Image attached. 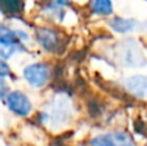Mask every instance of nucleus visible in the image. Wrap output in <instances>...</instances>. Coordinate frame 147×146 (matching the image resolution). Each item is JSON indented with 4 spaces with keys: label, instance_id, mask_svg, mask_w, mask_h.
Masks as SVG:
<instances>
[{
    "label": "nucleus",
    "instance_id": "1",
    "mask_svg": "<svg viewBox=\"0 0 147 146\" xmlns=\"http://www.w3.org/2000/svg\"><path fill=\"white\" fill-rule=\"evenodd\" d=\"M22 78L31 88L41 89L49 83L52 78V67L48 62L27 64L22 70Z\"/></svg>",
    "mask_w": 147,
    "mask_h": 146
},
{
    "label": "nucleus",
    "instance_id": "2",
    "mask_svg": "<svg viewBox=\"0 0 147 146\" xmlns=\"http://www.w3.org/2000/svg\"><path fill=\"white\" fill-rule=\"evenodd\" d=\"M70 114H71V102L65 97H58L53 100L47 111L39 113L38 119L41 124H48L49 122L59 124L65 123L70 118Z\"/></svg>",
    "mask_w": 147,
    "mask_h": 146
},
{
    "label": "nucleus",
    "instance_id": "3",
    "mask_svg": "<svg viewBox=\"0 0 147 146\" xmlns=\"http://www.w3.org/2000/svg\"><path fill=\"white\" fill-rule=\"evenodd\" d=\"M120 64L125 67H142L147 64L145 53L136 40H123L119 44Z\"/></svg>",
    "mask_w": 147,
    "mask_h": 146
},
{
    "label": "nucleus",
    "instance_id": "4",
    "mask_svg": "<svg viewBox=\"0 0 147 146\" xmlns=\"http://www.w3.org/2000/svg\"><path fill=\"white\" fill-rule=\"evenodd\" d=\"M89 146H136V142L129 132L114 129L94 136L89 141Z\"/></svg>",
    "mask_w": 147,
    "mask_h": 146
},
{
    "label": "nucleus",
    "instance_id": "5",
    "mask_svg": "<svg viewBox=\"0 0 147 146\" xmlns=\"http://www.w3.org/2000/svg\"><path fill=\"white\" fill-rule=\"evenodd\" d=\"M35 41L47 53H57L61 48L62 39L59 32L51 26H39L34 32Z\"/></svg>",
    "mask_w": 147,
    "mask_h": 146
},
{
    "label": "nucleus",
    "instance_id": "6",
    "mask_svg": "<svg viewBox=\"0 0 147 146\" xmlns=\"http://www.w3.org/2000/svg\"><path fill=\"white\" fill-rule=\"evenodd\" d=\"M4 103L12 114H14L17 116H22V118L28 116L34 110L30 97L25 92L18 89L10 91L9 95L5 98Z\"/></svg>",
    "mask_w": 147,
    "mask_h": 146
},
{
    "label": "nucleus",
    "instance_id": "7",
    "mask_svg": "<svg viewBox=\"0 0 147 146\" xmlns=\"http://www.w3.org/2000/svg\"><path fill=\"white\" fill-rule=\"evenodd\" d=\"M121 85L129 95L140 100H147V75H130L121 80Z\"/></svg>",
    "mask_w": 147,
    "mask_h": 146
},
{
    "label": "nucleus",
    "instance_id": "8",
    "mask_svg": "<svg viewBox=\"0 0 147 146\" xmlns=\"http://www.w3.org/2000/svg\"><path fill=\"white\" fill-rule=\"evenodd\" d=\"M109 27L114 32L120 34V35H127V34L133 32L138 27V21L134 18H125V17H112L109 22Z\"/></svg>",
    "mask_w": 147,
    "mask_h": 146
},
{
    "label": "nucleus",
    "instance_id": "9",
    "mask_svg": "<svg viewBox=\"0 0 147 146\" xmlns=\"http://www.w3.org/2000/svg\"><path fill=\"white\" fill-rule=\"evenodd\" d=\"M25 44L20 40L17 28H12L8 25L0 22V45H21Z\"/></svg>",
    "mask_w": 147,
    "mask_h": 146
},
{
    "label": "nucleus",
    "instance_id": "10",
    "mask_svg": "<svg viewBox=\"0 0 147 146\" xmlns=\"http://www.w3.org/2000/svg\"><path fill=\"white\" fill-rule=\"evenodd\" d=\"M89 7L93 14L107 17L114 13V3L112 0H90Z\"/></svg>",
    "mask_w": 147,
    "mask_h": 146
},
{
    "label": "nucleus",
    "instance_id": "11",
    "mask_svg": "<svg viewBox=\"0 0 147 146\" xmlns=\"http://www.w3.org/2000/svg\"><path fill=\"white\" fill-rule=\"evenodd\" d=\"M23 9L22 0H0V13L17 14Z\"/></svg>",
    "mask_w": 147,
    "mask_h": 146
},
{
    "label": "nucleus",
    "instance_id": "12",
    "mask_svg": "<svg viewBox=\"0 0 147 146\" xmlns=\"http://www.w3.org/2000/svg\"><path fill=\"white\" fill-rule=\"evenodd\" d=\"M17 53H27L26 44H21V45H0V59L9 61Z\"/></svg>",
    "mask_w": 147,
    "mask_h": 146
},
{
    "label": "nucleus",
    "instance_id": "13",
    "mask_svg": "<svg viewBox=\"0 0 147 146\" xmlns=\"http://www.w3.org/2000/svg\"><path fill=\"white\" fill-rule=\"evenodd\" d=\"M0 79H14V75H13L12 67L8 64V61L5 59H0Z\"/></svg>",
    "mask_w": 147,
    "mask_h": 146
},
{
    "label": "nucleus",
    "instance_id": "14",
    "mask_svg": "<svg viewBox=\"0 0 147 146\" xmlns=\"http://www.w3.org/2000/svg\"><path fill=\"white\" fill-rule=\"evenodd\" d=\"M9 92L10 89H9V85H8V82L5 79H0V101H5Z\"/></svg>",
    "mask_w": 147,
    "mask_h": 146
},
{
    "label": "nucleus",
    "instance_id": "15",
    "mask_svg": "<svg viewBox=\"0 0 147 146\" xmlns=\"http://www.w3.org/2000/svg\"><path fill=\"white\" fill-rule=\"evenodd\" d=\"M71 1L72 0H53V4L56 5V7H58V8H61V9H65V8L67 7V5H70L71 4Z\"/></svg>",
    "mask_w": 147,
    "mask_h": 146
},
{
    "label": "nucleus",
    "instance_id": "16",
    "mask_svg": "<svg viewBox=\"0 0 147 146\" xmlns=\"http://www.w3.org/2000/svg\"><path fill=\"white\" fill-rule=\"evenodd\" d=\"M78 1H84V0H78Z\"/></svg>",
    "mask_w": 147,
    "mask_h": 146
},
{
    "label": "nucleus",
    "instance_id": "17",
    "mask_svg": "<svg viewBox=\"0 0 147 146\" xmlns=\"http://www.w3.org/2000/svg\"><path fill=\"white\" fill-rule=\"evenodd\" d=\"M145 146H147V144H146V145H145Z\"/></svg>",
    "mask_w": 147,
    "mask_h": 146
}]
</instances>
